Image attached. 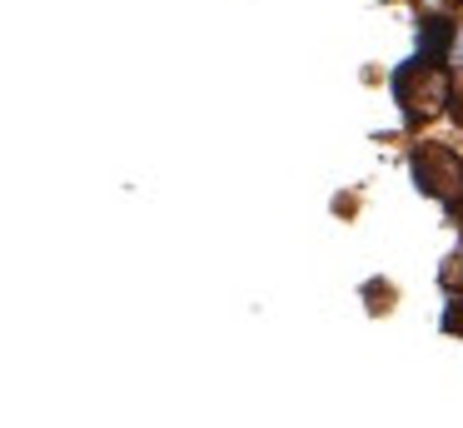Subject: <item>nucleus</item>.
<instances>
[{
	"label": "nucleus",
	"mask_w": 463,
	"mask_h": 428,
	"mask_svg": "<svg viewBox=\"0 0 463 428\" xmlns=\"http://www.w3.org/2000/svg\"><path fill=\"white\" fill-rule=\"evenodd\" d=\"M393 100L403 105V119L419 125V119H429L439 105H449V70L433 65V60H409V65H399V75H393Z\"/></svg>",
	"instance_id": "f257e3e1"
},
{
	"label": "nucleus",
	"mask_w": 463,
	"mask_h": 428,
	"mask_svg": "<svg viewBox=\"0 0 463 428\" xmlns=\"http://www.w3.org/2000/svg\"><path fill=\"white\" fill-rule=\"evenodd\" d=\"M413 179L429 199L453 204V199H463V155L449 145H419L413 149Z\"/></svg>",
	"instance_id": "f03ea898"
},
{
	"label": "nucleus",
	"mask_w": 463,
	"mask_h": 428,
	"mask_svg": "<svg viewBox=\"0 0 463 428\" xmlns=\"http://www.w3.org/2000/svg\"><path fill=\"white\" fill-rule=\"evenodd\" d=\"M453 40H458V30H453L443 15H429V20H423V30H419V45H423L419 60H433V65H443V55L453 50Z\"/></svg>",
	"instance_id": "7ed1b4c3"
},
{
	"label": "nucleus",
	"mask_w": 463,
	"mask_h": 428,
	"mask_svg": "<svg viewBox=\"0 0 463 428\" xmlns=\"http://www.w3.org/2000/svg\"><path fill=\"white\" fill-rule=\"evenodd\" d=\"M443 328H449V334H463V299H449V309H443Z\"/></svg>",
	"instance_id": "20e7f679"
}]
</instances>
